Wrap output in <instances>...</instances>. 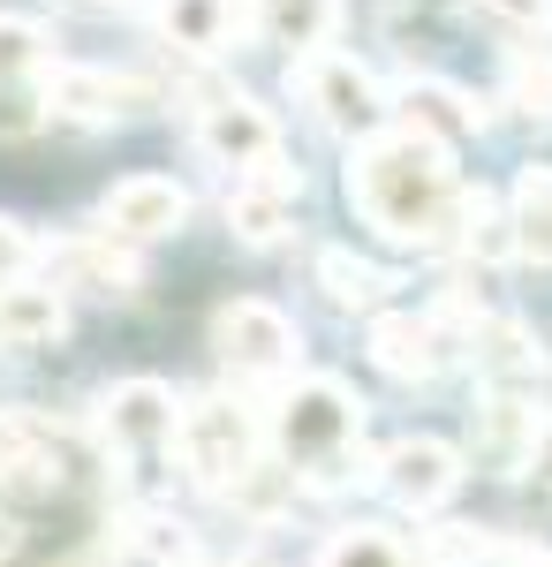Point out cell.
Here are the masks:
<instances>
[{"label": "cell", "mask_w": 552, "mask_h": 567, "mask_svg": "<svg viewBox=\"0 0 552 567\" xmlns=\"http://www.w3.org/2000/svg\"><path fill=\"white\" fill-rule=\"evenodd\" d=\"M348 205L401 250H447L469 219V189L454 182L447 152L417 130H379L348 159Z\"/></svg>", "instance_id": "6da1fadb"}, {"label": "cell", "mask_w": 552, "mask_h": 567, "mask_svg": "<svg viewBox=\"0 0 552 567\" xmlns=\"http://www.w3.org/2000/svg\"><path fill=\"white\" fill-rule=\"evenodd\" d=\"M273 439H280L288 470L334 484V470L348 462V446L364 439V401L340 386V379H303V386L280 393V409H273Z\"/></svg>", "instance_id": "7a4b0ae2"}, {"label": "cell", "mask_w": 552, "mask_h": 567, "mask_svg": "<svg viewBox=\"0 0 552 567\" xmlns=\"http://www.w3.org/2000/svg\"><path fill=\"white\" fill-rule=\"evenodd\" d=\"M288 84L310 99V114H318L334 136H379L386 114H393L379 76H371L356 53H303L296 69H288Z\"/></svg>", "instance_id": "3957f363"}, {"label": "cell", "mask_w": 552, "mask_h": 567, "mask_svg": "<svg viewBox=\"0 0 552 567\" xmlns=\"http://www.w3.org/2000/svg\"><path fill=\"white\" fill-rule=\"evenodd\" d=\"M99 432H106V446L122 454L129 470H152V462H167L182 446V401L160 379H122L99 401Z\"/></svg>", "instance_id": "277c9868"}, {"label": "cell", "mask_w": 552, "mask_h": 567, "mask_svg": "<svg viewBox=\"0 0 552 567\" xmlns=\"http://www.w3.org/2000/svg\"><path fill=\"white\" fill-rule=\"evenodd\" d=\"M182 462H190V477L213 484V492H235V484L257 470V432L251 416L235 409V401H182Z\"/></svg>", "instance_id": "5b68a950"}, {"label": "cell", "mask_w": 552, "mask_h": 567, "mask_svg": "<svg viewBox=\"0 0 552 567\" xmlns=\"http://www.w3.org/2000/svg\"><path fill=\"white\" fill-rule=\"evenodd\" d=\"M213 349L227 371H243V379H280V371H296L303 355V333L288 310L257 303V296H243V303H227L213 318Z\"/></svg>", "instance_id": "8992f818"}, {"label": "cell", "mask_w": 552, "mask_h": 567, "mask_svg": "<svg viewBox=\"0 0 552 567\" xmlns=\"http://www.w3.org/2000/svg\"><path fill=\"white\" fill-rule=\"evenodd\" d=\"M197 144L213 152L219 167H243V182L280 167V130H273V114L257 106L251 91H213L197 106Z\"/></svg>", "instance_id": "52a82bcc"}, {"label": "cell", "mask_w": 552, "mask_h": 567, "mask_svg": "<svg viewBox=\"0 0 552 567\" xmlns=\"http://www.w3.org/2000/svg\"><path fill=\"white\" fill-rule=\"evenodd\" d=\"M379 484L409 507V515H431V507H447L454 492H462V454L447 446V439H393L386 446V462H379Z\"/></svg>", "instance_id": "ba28073f"}, {"label": "cell", "mask_w": 552, "mask_h": 567, "mask_svg": "<svg viewBox=\"0 0 552 567\" xmlns=\"http://www.w3.org/2000/svg\"><path fill=\"white\" fill-rule=\"evenodd\" d=\"M190 219V189L167 175H129L106 189V205H99V235H114V243H160Z\"/></svg>", "instance_id": "9c48e42d"}, {"label": "cell", "mask_w": 552, "mask_h": 567, "mask_svg": "<svg viewBox=\"0 0 552 567\" xmlns=\"http://www.w3.org/2000/svg\"><path fill=\"white\" fill-rule=\"evenodd\" d=\"M45 106L106 130V122H129L136 106H152V91L136 76H114V69H45Z\"/></svg>", "instance_id": "30bf717a"}, {"label": "cell", "mask_w": 552, "mask_h": 567, "mask_svg": "<svg viewBox=\"0 0 552 567\" xmlns=\"http://www.w3.org/2000/svg\"><path fill=\"white\" fill-rule=\"evenodd\" d=\"M296 197H303V175L280 159V167H265V175H251V182L227 189V227L265 250V243H280V235L296 227Z\"/></svg>", "instance_id": "8fae6325"}, {"label": "cell", "mask_w": 552, "mask_h": 567, "mask_svg": "<svg viewBox=\"0 0 552 567\" xmlns=\"http://www.w3.org/2000/svg\"><path fill=\"white\" fill-rule=\"evenodd\" d=\"M477 371L492 379V393H530L545 379V349L522 318H477Z\"/></svg>", "instance_id": "7c38bea8"}, {"label": "cell", "mask_w": 552, "mask_h": 567, "mask_svg": "<svg viewBox=\"0 0 552 567\" xmlns=\"http://www.w3.org/2000/svg\"><path fill=\"white\" fill-rule=\"evenodd\" d=\"M401 114H409V130L431 136V144H462V136L484 130V106H477L462 84H439V76H409V84H401Z\"/></svg>", "instance_id": "4fadbf2b"}, {"label": "cell", "mask_w": 552, "mask_h": 567, "mask_svg": "<svg viewBox=\"0 0 552 567\" xmlns=\"http://www.w3.org/2000/svg\"><path fill=\"white\" fill-rule=\"evenodd\" d=\"M371 363L393 379H431L439 371V326L417 310H379L371 318Z\"/></svg>", "instance_id": "5bb4252c"}, {"label": "cell", "mask_w": 552, "mask_h": 567, "mask_svg": "<svg viewBox=\"0 0 552 567\" xmlns=\"http://www.w3.org/2000/svg\"><path fill=\"white\" fill-rule=\"evenodd\" d=\"M243 31V0H160V39L174 53H219Z\"/></svg>", "instance_id": "9a60e30c"}, {"label": "cell", "mask_w": 552, "mask_h": 567, "mask_svg": "<svg viewBox=\"0 0 552 567\" xmlns=\"http://www.w3.org/2000/svg\"><path fill=\"white\" fill-rule=\"evenodd\" d=\"M251 23L303 61V53H326V39L340 23V0H251Z\"/></svg>", "instance_id": "2e32d148"}, {"label": "cell", "mask_w": 552, "mask_h": 567, "mask_svg": "<svg viewBox=\"0 0 552 567\" xmlns=\"http://www.w3.org/2000/svg\"><path fill=\"white\" fill-rule=\"evenodd\" d=\"M61 326H69V310L53 288H31V280L0 288V349H45V341H61Z\"/></svg>", "instance_id": "e0dca14e"}, {"label": "cell", "mask_w": 552, "mask_h": 567, "mask_svg": "<svg viewBox=\"0 0 552 567\" xmlns=\"http://www.w3.org/2000/svg\"><path fill=\"white\" fill-rule=\"evenodd\" d=\"M53 265H61L76 288H91V296H129V288H136V258H129L114 235L69 243V250H53Z\"/></svg>", "instance_id": "ac0fdd59"}, {"label": "cell", "mask_w": 552, "mask_h": 567, "mask_svg": "<svg viewBox=\"0 0 552 567\" xmlns=\"http://www.w3.org/2000/svg\"><path fill=\"white\" fill-rule=\"evenodd\" d=\"M508 219H514V258L552 265V167H522Z\"/></svg>", "instance_id": "d6986e66"}, {"label": "cell", "mask_w": 552, "mask_h": 567, "mask_svg": "<svg viewBox=\"0 0 552 567\" xmlns=\"http://www.w3.org/2000/svg\"><path fill=\"white\" fill-rule=\"evenodd\" d=\"M318 280H326V296L340 310H379V296H386V272L364 265L356 250H318Z\"/></svg>", "instance_id": "ffe728a7"}, {"label": "cell", "mask_w": 552, "mask_h": 567, "mask_svg": "<svg viewBox=\"0 0 552 567\" xmlns=\"http://www.w3.org/2000/svg\"><path fill=\"white\" fill-rule=\"evenodd\" d=\"M45 31L31 16H0V84H39L45 76Z\"/></svg>", "instance_id": "44dd1931"}, {"label": "cell", "mask_w": 552, "mask_h": 567, "mask_svg": "<svg viewBox=\"0 0 552 567\" xmlns=\"http://www.w3.org/2000/svg\"><path fill=\"white\" fill-rule=\"evenodd\" d=\"M45 462V424L23 409H0V484H23Z\"/></svg>", "instance_id": "7402d4cb"}, {"label": "cell", "mask_w": 552, "mask_h": 567, "mask_svg": "<svg viewBox=\"0 0 552 567\" xmlns=\"http://www.w3.org/2000/svg\"><path fill=\"white\" fill-rule=\"evenodd\" d=\"M318 567H409V553L386 529H340L334 545L318 553Z\"/></svg>", "instance_id": "603a6c76"}, {"label": "cell", "mask_w": 552, "mask_h": 567, "mask_svg": "<svg viewBox=\"0 0 552 567\" xmlns=\"http://www.w3.org/2000/svg\"><path fill=\"white\" fill-rule=\"evenodd\" d=\"M508 99L530 122H552V53H514L508 61Z\"/></svg>", "instance_id": "cb8c5ba5"}, {"label": "cell", "mask_w": 552, "mask_h": 567, "mask_svg": "<svg viewBox=\"0 0 552 567\" xmlns=\"http://www.w3.org/2000/svg\"><path fill=\"white\" fill-rule=\"evenodd\" d=\"M45 114H53L45 106V76L39 84H0V136H31Z\"/></svg>", "instance_id": "d4e9b609"}, {"label": "cell", "mask_w": 552, "mask_h": 567, "mask_svg": "<svg viewBox=\"0 0 552 567\" xmlns=\"http://www.w3.org/2000/svg\"><path fill=\"white\" fill-rule=\"evenodd\" d=\"M39 235L23 227V219H0V288H16V280H31V265H39Z\"/></svg>", "instance_id": "484cf974"}, {"label": "cell", "mask_w": 552, "mask_h": 567, "mask_svg": "<svg viewBox=\"0 0 552 567\" xmlns=\"http://www.w3.org/2000/svg\"><path fill=\"white\" fill-rule=\"evenodd\" d=\"M136 545H144L160 567L190 560V537H182V523H167V515H136Z\"/></svg>", "instance_id": "4316f807"}, {"label": "cell", "mask_w": 552, "mask_h": 567, "mask_svg": "<svg viewBox=\"0 0 552 567\" xmlns=\"http://www.w3.org/2000/svg\"><path fill=\"white\" fill-rule=\"evenodd\" d=\"M484 8L514 31H552V0H484Z\"/></svg>", "instance_id": "83f0119b"}, {"label": "cell", "mask_w": 552, "mask_h": 567, "mask_svg": "<svg viewBox=\"0 0 552 567\" xmlns=\"http://www.w3.org/2000/svg\"><path fill=\"white\" fill-rule=\"evenodd\" d=\"M522 477H538V492L552 499V416L538 424V446H530V470H522Z\"/></svg>", "instance_id": "f1b7e54d"}, {"label": "cell", "mask_w": 552, "mask_h": 567, "mask_svg": "<svg viewBox=\"0 0 552 567\" xmlns=\"http://www.w3.org/2000/svg\"><path fill=\"white\" fill-rule=\"evenodd\" d=\"M522 567H552V553H522Z\"/></svg>", "instance_id": "f546056e"}]
</instances>
